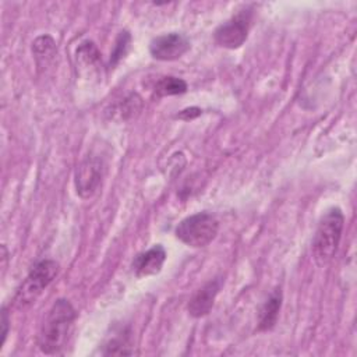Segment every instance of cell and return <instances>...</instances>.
<instances>
[{
  "label": "cell",
  "instance_id": "obj_2",
  "mask_svg": "<svg viewBox=\"0 0 357 357\" xmlns=\"http://www.w3.org/2000/svg\"><path fill=\"white\" fill-rule=\"evenodd\" d=\"M344 226V215L340 208L333 206L321 218L314 238L312 257L318 266L328 265L337 252Z\"/></svg>",
  "mask_w": 357,
  "mask_h": 357
},
{
  "label": "cell",
  "instance_id": "obj_12",
  "mask_svg": "<svg viewBox=\"0 0 357 357\" xmlns=\"http://www.w3.org/2000/svg\"><path fill=\"white\" fill-rule=\"evenodd\" d=\"M103 347H105V350H102V354H106V356H109V354H132V350L127 349V347H131L130 346V332H127L124 329L120 331L112 339H109Z\"/></svg>",
  "mask_w": 357,
  "mask_h": 357
},
{
  "label": "cell",
  "instance_id": "obj_6",
  "mask_svg": "<svg viewBox=\"0 0 357 357\" xmlns=\"http://www.w3.org/2000/svg\"><path fill=\"white\" fill-rule=\"evenodd\" d=\"M105 170H106V165L102 158H99L98 155L86 156L77 166V170H75L74 184H75L77 194L84 199L91 198L100 187L105 176Z\"/></svg>",
  "mask_w": 357,
  "mask_h": 357
},
{
  "label": "cell",
  "instance_id": "obj_1",
  "mask_svg": "<svg viewBox=\"0 0 357 357\" xmlns=\"http://www.w3.org/2000/svg\"><path fill=\"white\" fill-rule=\"evenodd\" d=\"M77 311L66 298H57L39 326L36 343L45 354H60L73 333Z\"/></svg>",
  "mask_w": 357,
  "mask_h": 357
},
{
  "label": "cell",
  "instance_id": "obj_5",
  "mask_svg": "<svg viewBox=\"0 0 357 357\" xmlns=\"http://www.w3.org/2000/svg\"><path fill=\"white\" fill-rule=\"evenodd\" d=\"M252 21V10L250 7H244L237 11L227 21L220 24L215 32L213 39L215 43L225 49H238L248 36V31Z\"/></svg>",
  "mask_w": 357,
  "mask_h": 357
},
{
  "label": "cell",
  "instance_id": "obj_17",
  "mask_svg": "<svg viewBox=\"0 0 357 357\" xmlns=\"http://www.w3.org/2000/svg\"><path fill=\"white\" fill-rule=\"evenodd\" d=\"M199 114H201V109L199 107H187V109L181 110L176 117L181 119L184 121H188V120H192V119L198 117Z\"/></svg>",
  "mask_w": 357,
  "mask_h": 357
},
{
  "label": "cell",
  "instance_id": "obj_10",
  "mask_svg": "<svg viewBox=\"0 0 357 357\" xmlns=\"http://www.w3.org/2000/svg\"><path fill=\"white\" fill-rule=\"evenodd\" d=\"M283 301V293L280 287H276L272 290V293L268 296V298L264 301L258 311V331L266 332L275 328L279 312L282 308Z\"/></svg>",
  "mask_w": 357,
  "mask_h": 357
},
{
  "label": "cell",
  "instance_id": "obj_8",
  "mask_svg": "<svg viewBox=\"0 0 357 357\" xmlns=\"http://www.w3.org/2000/svg\"><path fill=\"white\" fill-rule=\"evenodd\" d=\"M222 287V279L215 278L201 286L190 298L187 311L192 318H202L208 315L213 307L215 298Z\"/></svg>",
  "mask_w": 357,
  "mask_h": 357
},
{
  "label": "cell",
  "instance_id": "obj_7",
  "mask_svg": "<svg viewBox=\"0 0 357 357\" xmlns=\"http://www.w3.org/2000/svg\"><path fill=\"white\" fill-rule=\"evenodd\" d=\"M190 50V40L178 32H169L155 36L149 43V53L160 61H173Z\"/></svg>",
  "mask_w": 357,
  "mask_h": 357
},
{
  "label": "cell",
  "instance_id": "obj_16",
  "mask_svg": "<svg viewBox=\"0 0 357 357\" xmlns=\"http://www.w3.org/2000/svg\"><path fill=\"white\" fill-rule=\"evenodd\" d=\"M1 342H0V349L3 347L6 339H7V333H8V324H10V319H8V312H7V308L3 307L1 308Z\"/></svg>",
  "mask_w": 357,
  "mask_h": 357
},
{
  "label": "cell",
  "instance_id": "obj_14",
  "mask_svg": "<svg viewBox=\"0 0 357 357\" xmlns=\"http://www.w3.org/2000/svg\"><path fill=\"white\" fill-rule=\"evenodd\" d=\"M130 43H131V35L128 31H121L119 32L117 38H116V43H114V47L112 50V54H110V67L112 66H116L128 52L130 49Z\"/></svg>",
  "mask_w": 357,
  "mask_h": 357
},
{
  "label": "cell",
  "instance_id": "obj_13",
  "mask_svg": "<svg viewBox=\"0 0 357 357\" xmlns=\"http://www.w3.org/2000/svg\"><path fill=\"white\" fill-rule=\"evenodd\" d=\"M32 50H33L36 61L39 63L40 59H43L45 66H46L53 59V56L56 53V43H54L53 38H50L49 35H42V36L36 38L35 42L32 43Z\"/></svg>",
  "mask_w": 357,
  "mask_h": 357
},
{
  "label": "cell",
  "instance_id": "obj_9",
  "mask_svg": "<svg viewBox=\"0 0 357 357\" xmlns=\"http://www.w3.org/2000/svg\"><path fill=\"white\" fill-rule=\"evenodd\" d=\"M166 250L162 244H155L149 250L138 254L131 264V269L137 278H146L162 271L166 261Z\"/></svg>",
  "mask_w": 357,
  "mask_h": 357
},
{
  "label": "cell",
  "instance_id": "obj_11",
  "mask_svg": "<svg viewBox=\"0 0 357 357\" xmlns=\"http://www.w3.org/2000/svg\"><path fill=\"white\" fill-rule=\"evenodd\" d=\"M187 82L181 78L167 75L162 77L156 84H155V93L159 98L163 96H173V95H181L187 92Z\"/></svg>",
  "mask_w": 357,
  "mask_h": 357
},
{
  "label": "cell",
  "instance_id": "obj_15",
  "mask_svg": "<svg viewBox=\"0 0 357 357\" xmlns=\"http://www.w3.org/2000/svg\"><path fill=\"white\" fill-rule=\"evenodd\" d=\"M77 60H79V63L84 64L85 67L93 66L99 60V52H98L96 46L93 45V42L86 40L78 46Z\"/></svg>",
  "mask_w": 357,
  "mask_h": 357
},
{
  "label": "cell",
  "instance_id": "obj_3",
  "mask_svg": "<svg viewBox=\"0 0 357 357\" xmlns=\"http://www.w3.org/2000/svg\"><path fill=\"white\" fill-rule=\"evenodd\" d=\"M59 273V264L54 259L38 261L22 280L14 296L17 308H25L35 303L42 291L54 280Z\"/></svg>",
  "mask_w": 357,
  "mask_h": 357
},
{
  "label": "cell",
  "instance_id": "obj_4",
  "mask_svg": "<svg viewBox=\"0 0 357 357\" xmlns=\"http://www.w3.org/2000/svg\"><path fill=\"white\" fill-rule=\"evenodd\" d=\"M219 231V222L209 212H198L184 218L174 230L176 237L188 247L202 248L212 243Z\"/></svg>",
  "mask_w": 357,
  "mask_h": 357
}]
</instances>
